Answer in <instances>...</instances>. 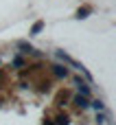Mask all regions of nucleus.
I'll return each instance as SVG.
<instances>
[{
  "label": "nucleus",
  "instance_id": "obj_1",
  "mask_svg": "<svg viewBox=\"0 0 116 125\" xmlns=\"http://www.w3.org/2000/svg\"><path fill=\"white\" fill-rule=\"evenodd\" d=\"M57 55H59V57H61V59H64V62H68V64H70V66H75V68H79V70H83V73H86V68H83V66H81V64H77V62H75V59H72V57H68V55H64V53H57Z\"/></svg>",
  "mask_w": 116,
  "mask_h": 125
}]
</instances>
